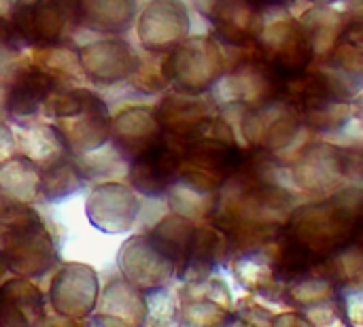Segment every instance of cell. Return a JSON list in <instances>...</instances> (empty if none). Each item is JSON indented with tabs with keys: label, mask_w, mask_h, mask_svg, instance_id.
Here are the masks:
<instances>
[{
	"label": "cell",
	"mask_w": 363,
	"mask_h": 327,
	"mask_svg": "<svg viewBox=\"0 0 363 327\" xmlns=\"http://www.w3.org/2000/svg\"><path fill=\"white\" fill-rule=\"evenodd\" d=\"M40 166L23 153H15L0 164V194L13 202H32L40 192Z\"/></svg>",
	"instance_id": "8"
},
{
	"label": "cell",
	"mask_w": 363,
	"mask_h": 327,
	"mask_svg": "<svg viewBox=\"0 0 363 327\" xmlns=\"http://www.w3.org/2000/svg\"><path fill=\"white\" fill-rule=\"evenodd\" d=\"M215 53L208 43L204 40H191L183 43L174 49V77L181 85L200 89L211 83V72L215 70Z\"/></svg>",
	"instance_id": "10"
},
{
	"label": "cell",
	"mask_w": 363,
	"mask_h": 327,
	"mask_svg": "<svg viewBox=\"0 0 363 327\" xmlns=\"http://www.w3.org/2000/svg\"><path fill=\"white\" fill-rule=\"evenodd\" d=\"M9 104H11V92H9V87L0 81V119H2L4 113L9 111Z\"/></svg>",
	"instance_id": "14"
},
{
	"label": "cell",
	"mask_w": 363,
	"mask_h": 327,
	"mask_svg": "<svg viewBox=\"0 0 363 327\" xmlns=\"http://www.w3.org/2000/svg\"><path fill=\"white\" fill-rule=\"evenodd\" d=\"M191 17L183 0H151L136 19V34L143 49L168 53L189 38Z\"/></svg>",
	"instance_id": "2"
},
{
	"label": "cell",
	"mask_w": 363,
	"mask_h": 327,
	"mask_svg": "<svg viewBox=\"0 0 363 327\" xmlns=\"http://www.w3.org/2000/svg\"><path fill=\"white\" fill-rule=\"evenodd\" d=\"M4 260L11 268L23 277H36L40 270L36 264H51V238L45 234L43 228L32 223L23 230L11 232L4 240Z\"/></svg>",
	"instance_id": "7"
},
{
	"label": "cell",
	"mask_w": 363,
	"mask_h": 327,
	"mask_svg": "<svg viewBox=\"0 0 363 327\" xmlns=\"http://www.w3.org/2000/svg\"><path fill=\"white\" fill-rule=\"evenodd\" d=\"M17 145L19 153L28 155L38 166H53L66 160L68 153V140L62 130L49 123L28 126L21 134H17Z\"/></svg>",
	"instance_id": "9"
},
{
	"label": "cell",
	"mask_w": 363,
	"mask_h": 327,
	"mask_svg": "<svg viewBox=\"0 0 363 327\" xmlns=\"http://www.w3.org/2000/svg\"><path fill=\"white\" fill-rule=\"evenodd\" d=\"M140 215L138 194L119 181L96 185L85 200L87 221L104 234H125L134 228Z\"/></svg>",
	"instance_id": "3"
},
{
	"label": "cell",
	"mask_w": 363,
	"mask_h": 327,
	"mask_svg": "<svg viewBox=\"0 0 363 327\" xmlns=\"http://www.w3.org/2000/svg\"><path fill=\"white\" fill-rule=\"evenodd\" d=\"M174 255L153 236H130L117 253V268L123 279L140 287L143 292L162 289L177 270Z\"/></svg>",
	"instance_id": "1"
},
{
	"label": "cell",
	"mask_w": 363,
	"mask_h": 327,
	"mask_svg": "<svg viewBox=\"0 0 363 327\" xmlns=\"http://www.w3.org/2000/svg\"><path fill=\"white\" fill-rule=\"evenodd\" d=\"M81 23L98 32H123L134 23L136 0H79Z\"/></svg>",
	"instance_id": "11"
},
{
	"label": "cell",
	"mask_w": 363,
	"mask_h": 327,
	"mask_svg": "<svg viewBox=\"0 0 363 327\" xmlns=\"http://www.w3.org/2000/svg\"><path fill=\"white\" fill-rule=\"evenodd\" d=\"M349 4H351L353 15H355V17H359V19H363V0H349Z\"/></svg>",
	"instance_id": "15"
},
{
	"label": "cell",
	"mask_w": 363,
	"mask_h": 327,
	"mask_svg": "<svg viewBox=\"0 0 363 327\" xmlns=\"http://www.w3.org/2000/svg\"><path fill=\"white\" fill-rule=\"evenodd\" d=\"M96 319L100 323H117V326H138L149 315L147 292L119 277L106 283L100 292L96 311Z\"/></svg>",
	"instance_id": "6"
},
{
	"label": "cell",
	"mask_w": 363,
	"mask_h": 327,
	"mask_svg": "<svg viewBox=\"0 0 363 327\" xmlns=\"http://www.w3.org/2000/svg\"><path fill=\"white\" fill-rule=\"evenodd\" d=\"M100 298V281L87 264H66L51 281L49 304L68 319H87L94 315Z\"/></svg>",
	"instance_id": "4"
},
{
	"label": "cell",
	"mask_w": 363,
	"mask_h": 327,
	"mask_svg": "<svg viewBox=\"0 0 363 327\" xmlns=\"http://www.w3.org/2000/svg\"><path fill=\"white\" fill-rule=\"evenodd\" d=\"M17 151H19V145H17L15 130L0 119V164L9 160L11 155H15Z\"/></svg>",
	"instance_id": "13"
},
{
	"label": "cell",
	"mask_w": 363,
	"mask_h": 327,
	"mask_svg": "<svg viewBox=\"0 0 363 327\" xmlns=\"http://www.w3.org/2000/svg\"><path fill=\"white\" fill-rule=\"evenodd\" d=\"M315 2H338V0H315Z\"/></svg>",
	"instance_id": "16"
},
{
	"label": "cell",
	"mask_w": 363,
	"mask_h": 327,
	"mask_svg": "<svg viewBox=\"0 0 363 327\" xmlns=\"http://www.w3.org/2000/svg\"><path fill=\"white\" fill-rule=\"evenodd\" d=\"M79 183H81L79 170H74L66 160H62L53 166H47V170L43 172L40 192H45L47 198H57L77 189Z\"/></svg>",
	"instance_id": "12"
},
{
	"label": "cell",
	"mask_w": 363,
	"mask_h": 327,
	"mask_svg": "<svg viewBox=\"0 0 363 327\" xmlns=\"http://www.w3.org/2000/svg\"><path fill=\"white\" fill-rule=\"evenodd\" d=\"M79 66L96 85H115L130 79L138 66V53L123 38H98L79 49Z\"/></svg>",
	"instance_id": "5"
}]
</instances>
